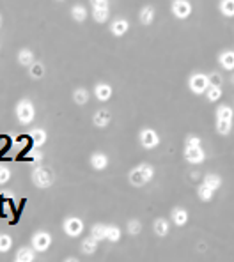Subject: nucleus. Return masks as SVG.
Listing matches in <instances>:
<instances>
[{
  "mask_svg": "<svg viewBox=\"0 0 234 262\" xmlns=\"http://www.w3.org/2000/svg\"><path fill=\"white\" fill-rule=\"evenodd\" d=\"M16 61L21 67H29L32 62H36V55H34V51H32L31 48H21V50L18 51V55H16Z\"/></svg>",
  "mask_w": 234,
  "mask_h": 262,
  "instance_id": "nucleus-24",
  "label": "nucleus"
},
{
  "mask_svg": "<svg viewBox=\"0 0 234 262\" xmlns=\"http://www.w3.org/2000/svg\"><path fill=\"white\" fill-rule=\"evenodd\" d=\"M232 121H217L215 119V131H217L220 137H227V135H231L232 131Z\"/></svg>",
  "mask_w": 234,
  "mask_h": 262,
  "instance_id": "nucleus-32",
  "label": "nucleus"
},
{
  "mask_svg": "<svg viewBox=\"0 0 234 262\" xmlns=\"http://www.w3.org/2000/svg\"><path fill=\"white\" fill-rule=\"evenodd\" d=\"M231 82H232V85H234V71H232V76H231Z\"/></svg>",
  "mask_w": 234,
  "mask_h": 262,
  "instance_id": "nucleus-41",
  "label": "nucleus"
},
{
  "mask_svg": "<svg viewBox=\"0 0 234 262\" xmlns=\"http://www.w3.org/2000/svg\"><path fill=\"white\" fill-rule=\"evenodd\" d=\"M14 114H16V119L20 124H23V126L32 124L36 119V107H34V103H32V99L23 98L18 101L16 107H14Z\"/></svg>",
  "mask_w": 234,
  "mask_h": 262,
  "instance_id": "nucleus-2",
  "label": "nucleus"
},
{
  "mask_svg": "<svg viewBox=\"0 0 234 262\" xmlns=\"http://www.w3.org/2000/svg\"><path fill=\"white\" fill-rule=\"evenodd\" d=\"M207 78H210V85H222L224 84V78H222L220 71H210Z\"/></svg>",
  "mask_w": 234,
  "mask_h": 262,
  "instance_id": "nucleus-37",
  "label": "nucleus"
},
{
  "mask_svg": "<svg viewBox=\"0 0 234 262\" xmlns=\"http://www.w3.org/2000/svg\"><path fill=\"white\" fill-rule=\"evenodd\" d=\"M126 232H128L129 235H139L140 232H142V222H140L139 218L128 220V223H126Z\"/></svg>",
  "mask_w": 234,
  "mask_h": 262,
  "instance_id": "nucleus-35",
  "label": "nucleus"
},
{
  "mask_svg": "<svg viewBox=\"0 0 234 262\" xmlns=\"http://www.w3.org/2000/svg\"><path fill=\"white\" fill-rule=\"evenodd\" d=\"M218 13L224 18H234V0H220L218 2Z\"/></svg>",
  "mask_w": 234,
  "mask_h": 262,
  "instance_id": "nucleus-29",
  "label": "nucleus"
},
{
  "mask_svg": "<svg viewBox=\"0 0 234 262\" xmlns=\"http://www.w3.org/2000/svg\"><path fill=\"white\" fill-rule=\"evenodd\" d=\"M160 135L158 131L153 129V128H142L139 131V144L142 145L144 149H147V151H151V149H156L160 145Z\"/></svg>",
  "mask_w": 234,
  "mask_h": 262,
  "instance_id": "nucleus-9",
  "label": "nucleus"
},
{
  "mask_svg": "<svg viewBox=\"0 0 234 262\" xmlns=\"http://www.w3.org/2000/svg\"><path fill=\"white\" fill-rule=\"evenodd\" d=\"M69 14H71V18L76 21V23H84V21L89 18V11L84 4H73L71 9H69Z\"/></svg>",
  "mask_w": 234,
  "mask_h": 262,
  "instance_id": "nucleus-22",
  "label": "nucleus"
},
{
  "mask_svg": "<svg viewBox=\"0 0 234 262\" xmlns=\"http://www.w3.org/2000/svg\"><path fill=\"white\" fill-rule=\"evenodd\" d=\"M156 170L151 163H139L128 172V182L133 188H144L153 181Z\"/></svg>",
  "mask_w": 234,
  "mask_h": 262,
  "instance_id": "nucleus-1",
  "label": "nucleus"
},
{
  "mask_svg": "<svg viewBox=\"0 0 234 262\" xmlns=\"http://www.w3.org/2000/svg\"><path fill=\"white\" fill-rule=\"evenodd\" d=\"M112 122V112L107 110V108H101V110H96L94 115H92V124L99 129H105L107 126Z\"/></svg>",
  "mask_w": 234,
  "mask_h": 262,
  "instance_id": "nucleus-14",
  "label": "nucleus"
},
{
  "mask_svg": "<svg viewBox=\"0 0 234 262\" xmlns=\"http://www.w3.org/2000/svg\"><path fill=\"white\" fill-rule=\"evenodd\" d=\"M11 181V168L0 163V185H7Z\"/></svg>",
  "mask_w": 234,
  "mask_h": 262,
  "instance_id": "nucleus-36",
  "label": "nucleus"
},
{
  "mask_svg": "<svg viewBox=\"0 0 234 262\" xmlns=\"http://www.w3.org/2000/svg\"><path fill=\"white\" fill-rule=\"evenodd\" d=\"M27 69H29V74H31V78H34V80H41V78L46 74V66H44L41 61L32 62V64L29 66Z\"/></svg>",
  "mask_w": 234,
  "mask_h": 262,
  "instance_id": "nucleus-26",
  "label": "nucleus"
},
{
  "mask_svg": "<svg viewBox=\"0 0 234 262\" xmlns=\"http://www.w3.org/2000/svg\"><path fill=\"white\" fill-rule=\"evenodd\" d=\"M57 2H64V0H57Z\"/></svg>",
  "mask_w": 234,
  "mask_h": 262,
  "instance_id": "nucleus-42",
  "label": "nucleus"
},
{
  "mask_svg": "<svg viewBox=\"0 0 234 262\" xmlns=\"http://www.w3.org/2000/svg\"><path fill=\"white\" fill-rule=\"evenodd\" d=\"M31 179H32V182H34L36 188H39V190H48V188H51V186H54V182H55V174L50 170V168L41 167V165H38V167L32 168Z\"/></svg>",
  "mask_w": 234,
  "mask_h": 262,
  "instance_id": "nucleus-3",
  "label": "nucleus"
},
{
  "mask_svg": "<svg viewBox=\"0 0 234 262\" xmlns=\"http://www.w3.org/2000/svg\"><path fill=\"white\" fill-rule=\"evenodd\" d=\"M13 245H14V241H13V238H11L9 234H6V232H0V253L11 252Z\"/></svg>",
  "mask_w": 234,
  "mask_h": 262,
  "instance_id": "nucleus-34",
  "label": "nucleus"
},
{
  "mask_svg": "<svg viewBox=\"0 0 234 262\" xmlns=\"http://www.w3.org/2000/svg\"><path fill=\"white\" fill-rule=\"evenodd\" d=\"M170 222H172V225L181 229V227L188 225V222H190V213L185 207H181V205H176V207H172V211H170Z\"/></svg>",
  "mask_w": 234,
  "mask_h": 262,
  "instance_id": "nucleus-11",
  "label": "nucleus"
},
{
  "mask_svg": "<svg viewBox=\"0 0 234 262\" xmlns=\"http://www.w3.org/2000/svg\"><path fill=\"white\" fill-rule=\"evenodd\" d=\"M51 243H54V238L48 230H36L31 238V245L32 248L36 250L38 253H44L50 250Z\"/></svg>",
  "mask_w": 234,
  "mask_h": 262,
  "instance_id": "nucleus-7",
  "label": "nucleus"
},
{
  "mask_svg": "<svg viewBox=\"0 0 234 262\" xmlns=\"http://www.w3.org/2000/svg\"><path fill=\"white\" fill-rule=\"evenodd\" d=\"M154 20H156V9L151 6V4H146V6L140 7V11H139L140 25H144V27H149V25H153Z\"/></svg>",
  "mask_w": 234,
  "mask_h": 262,
  "instance_id": "nucleus-15",
  "label": "nucleus"
},
{
  "mask_svg": "<svg viewBox=\"0 0 234 262\" xmlns=\"http://www.w3.org/2000/svg\"><path fill=\"white\" fill-rule=\"evenodd\" d=\"M215 119H217V121H232L234 122V108L225 103L218 104L217 110H215Z\"/></svg>",
  "mask_w": 234,
  "mask_h": 262,
  "instance_id": "nucleus-23",
  "label": "nucleus"
},
{
  "mask_svg": "<svg viewBox=\"0 0 234 262\" xmlns=\"http://www.w3.org/2000/svg\"><path fill=\"white\" fill-rule=\"evenodd\" d=\"M170 13H172V16L176 18V20L185 21L194 13V4H192L190 0H172V4H170Z\"/></svg>",
  "mask_w": 234,
  "mask_h": 262,
  "instance_id": "nucleus-6",
  "label": "nucleus"
},
{
  "mask_svg": "<svg viewBox=\"0 0 234 262\" xmlns=\"http://www.w3.org/2000/svg\"><path fill=\"white\" fill-rule=\"evenodd\" d=\"M99 248V241L98 239H94L92 235H89V238H84L80 243V252L84 253V255H94L96 252H98Z\"/></svg>",
  "mask_w": 234,
  "mask_h": 262,
  "instance_id": "nucleus-19",
  "label": "nucleus"
},
{
  "mask_svg": "<svg viewBox=\"0 0 234 262\" xmlns=\"http://www.w3.org/2000/svg\"><path fill=\"white\" fill-rule=\"evenodd\" d=\"M188 89H190L192 94L195 96H204L210 87V78H207L206 73H200V71H195L188 76Z\"/></svg>",
  "mask_w": 234,
  "mask_h": 262,
  "instance_id": "nucleus-4",
  "label": "nucleus"
},
{
  "mask_svg": "<svg viewBox=\"0 0 234 262\" xmlns=\"http://www.w3.org/2000/svg\"><path fill=\"white\" fill-rule=\"evenodd\" d=\"M91 235L94 239H98L99 243L107 241V223H94L91 227Z\"/></svg>",
  "mask_w": 234,
  "mask_h": 262,
  "instance_id": "nucleus-33",
  "label": "nucleus"
},
{
  "mask_svg": "<svg viewBox=\"0 0 234 262\" xmlns=\"http://www.w3.org/2000/svg\"><path fill=\"white\" fill-rule=\"evenodd\" d=\"M222 94H224V91H222V85H210L206 91V99L210 101V103H218L222 98Z\"/></svg>",
  "mask_w": 234,
  "mask_h": 262,
  "instance_id": "nucleus-31",
  "label": "nucleus"
},
{
  "mask_svg": "<svg viewBox=\"0 0 234 262\" xmlns=\"http://www.w3.org/2000/svg\"><path fill=\"white\" fill-rule=\"evenodd\" d=\"M2 27H4V16L0 14V29H2Z\"/></svg>",
  "mask_w": 234,
  "mask_h": 262,
  "instance_id": "nucleus-40",
  "label": "nucleus"
},
{
  "mask_svg": "<svg viewBox=\"0 0 234 262\" xmlns=\"http://www.w3.org/2000/svg\"><path fill=\"white\" fill-rule=\"evenodd\" d=\"M62 230L68 238H80L85 230V223L78 216H66L62 222Z\"/></svg>",
  "mask_w": 234,
  "mask_h": 262,
  "instance_id": "nucleus-5",
  "label": "nucleus"
},
{
  "mask_svg": "<svg viewBox=\"0 0 234 262\" xmlns=\"http://www.w3.org/2000/svg\"><path fill=\"white\" fill-rule=\"evenodd\" d=\"M29 140L36 145V147H43L48 140V133L44 128H32L31 133H29Z\"/></svg>",
  "mask_w": 234,
  "mask_h": 262,
  "instance_id": "nucleus-21",
  "label": "nucleus"
},
{
  "mask_svg": "<svg viewBox=\"0 0 234 262\" xmlns=\"http://www.w3.org/2000/svg\"><path fill=\"white\" fill-rule=\"evenodd\" d=\"M122 238V229L119 225H114V223H110V225H107V241L109 243H119Z\"/></svg>",
  "mask_w": 234,
  "mask_h": 262,
  "instance_id": "nucleus-30",
  "label": "nucleus"
},
{
  "mask_svg": "<svg viewBox=\"0 0 234 262\" xmlns=\"http://www.w3.org/2000/svg\"><path fill=\"white\" fill-rule=\"evenodd\" d=\"M36 255H38V252L32 248V245L31 246H20V248L16 250V253H14V260L16 262H34Z\"/></svg>",
  "mask_w": 234,
  "mask_h": 262,
  "instance_id": "nucleus-18",
  "label": "nucleus"
},
{
  "mask_svg": "<svg viewBox=\"0 0 234 262\" xmlns=\"http://www.w3.org/2000/svg\"><path fill=\"white\" fill-rule=\"evenodd\" d=\"M91 16L96 23H107L110 20V7H96L91 11Z\"/></svg>",
  "mask_w": 234,
  "mask_h": 262,
  "instance_id": "nucleus-25",
  "label": "nucleus"
},
{
  "mask_svg": "<svg viewBox=\"0 0 234 262\" xmlns=\"http://www.w3.org/2000/svg\"><path fill=\"white\" fill-rule=\"evenodd\" d=\"M185 145H202V140H200V137H197V135H188V137L185 138Z\"/></svg>",
  "mask_w": 234,
  "mask_h": 262,
  "instance_id": "nucleus-38",
  "label": "nucleus"
},
{
  "mask_svg": "<svg viewBox=\"0 0 234 262\" xmlns=\"http://www.w3.org/2000/svg\"><path fill=\"white\" fill-rule=\"evenodd\" d=\"M217 62L220 66V69L224 71H234V50H222L217 57Z\"/></svg>",
  "mask_w": 234,
  "mask_h": 262,
  "instance_id": "nucleus-16",
  "label": "nucleus"
},
{
  "mask_svg": "<svg viewBox=\"0 0 234 262\" xmlns=\"http://www.w3.org/2000/svg\"><path fill=\"white\" fill-rule=\"evenodd\" d=\"M94 98L98 101H101V103H107V101L112 99L114 96V89L110 84H107V82H98V84L94 85Z\"/></svg>",
  "mask_w": 234,
  "mask_h": 262,
  "instance_id": "nucleus-12",
  "label": "nucleus"
},
{
  "mask_svg": "<svg viewBox=\"0 0 234 262\" xmlns=\"http://www.w3.org/2000/svg\"><path fill=\"white\" fill-rule=\"evenodd\" d=\"M89 4H91L92 9H96V7H110V0H89Z\"/></svg>",
  "mask_w": 234,
  "mask_h": 262,
  "instance_id": "nucleus-39",
  "label": "nucleus"
},
{
  "mask_svg": "<svg viewBox=\"0 0 234 262\" xmlns=\"http://www.w3.org/2000/svg\"><path fill=\"white\" fill-rule=\"evenodd\" d=\"M215 193L217 192H213V190L204 185V182H200V185L197 186V197H199L200 202H211L215 198Z\"/></svg>",
  "mask_w": 234,
  "mask_h": 262,
  "instance_id": "nucleus-28",
  "label": "nucleus"
},
{
  "mask_svg": "<svg viewBox=\"0 0 234 262\" xmlns=\"http://www.w3.org/2000/svg\"><path fill=\"white\" fill-rule=\"evenodd\" d=\"M109 31H110V34H112L114 37L126 36L128 31H129V21L126 20V18H114V20L110 21Z\"/></svg>",
  "mask_w": 234,
  "mask_h": 262,
  "instance_id": "nucleus-13",
  "label": "nucleus"
},
{
  "mask_svg": "<svg viewBox=\"0 0 234 262\" xmlns=\"http://www.w3.org/2000/svg\"><path fill=\"white\" fill-rule=\"evenodd\" d=\"M170 220L163 218V216H158L156 220H153V232L158 238H167V235L170 234Z\"/></svg>",
  "mask_w": 234,
  "mask_h": 262,
  "instance_id": "nucleus-17",
  "label": "nucleus"
},
{
  "mask_svg": "<svg viewBox=\"0 0 234 262\" xmlns=\"http://www.w3.org/2000/svg\"><path fill=\"white\" fill-rule=\"evenodd\" d=\"M183 158H185V162L190 165H202L206 162L207 154H206V149H204L202 145H185Z\"/></svg>",
  "mask_w": 234,
  "mask_h": 262,
  "instance_id": "nucleus-8",
  "label": "nucleus"
},
{
  "mask_svg": "<svg viewBox=\"0 0 234 262\" xmlns=\"http://www.w3.org/2000/svg\"><path fill=\"white\" fill-rule=\"evenodd\" d=\"M89 165H91L92 170L103 172V170H107V168H109L110 158L103 151H94L91 154V158H89Z\"/></svg>",
  "mask_w": 234,
  "mask_h": 262,
  "instance_id": "nucleus-10",
  "label": "nucleus"
},
{
  "mask_svg": "<svg viewBox=\"0 0 234 262\" xmlns=\"http://www.w3.org/2000/svg\"><path fill=\"white\" fill-rule=\"evenodd\" d=\"M202 182L206 186H210L213 192H218V190L224 186V179H222V175L220 174H217V172H207L206 175H204V179H202Z\"/></svg>",
  "mask_w": 234,
  "mask_h": 262,
  "instance_id": "nucleus-20",
  "label": "nucleus"
},
{
  "mask_svg": "<svg viewBox=\"0 0 234 262\" xmlns=\"http://www.w3.org/2000/svg\"><path fill=\"white\" fill-rule=\"evenodd\" d=\"M71 98L78 104V107H84V104L89 103V99H91V94H89V91L85 87H76L75 91H73Z\"/></svg>",
  "mask_w": 234,
  "mask_h": 262,
  "instance_id": "nucleus-27",
  "label": "nucleus"
}]
</instances>
